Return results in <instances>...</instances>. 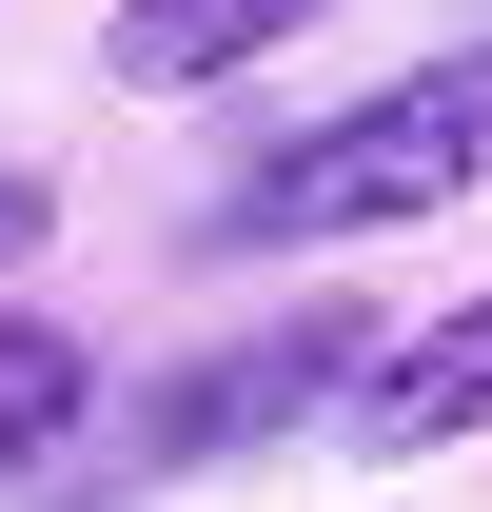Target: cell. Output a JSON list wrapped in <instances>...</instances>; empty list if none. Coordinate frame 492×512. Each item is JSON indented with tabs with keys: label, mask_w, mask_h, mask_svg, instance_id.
<instances>
[{
	"label": "cell",
	"mask_w": 492,
	"mask_h": 512,
	"mask_svg": "<svg viewBox=\"0 0 492 512\" xmlns=\"http://www.w3.org/2000/svg\"><path fill=\"white\" fill-rule=\"evenodd\" d=\"M335 434H355V453H473V434H492V276L453 296V316L374 335V375H355Z\"/></svg>",
	"instance_id": "cell-3"
},
{
	"label": "cell",
	"mask_w": 492,
	"mask_h": 512,
	"mask_svg": "<svg viewBox=\"0 0 492 512\" xmlns=\"http://www.w3.org/2000/svg\"><path fill=\"white\" fill-rule=\"evenodd\" d=\"M355 375H374L355 296H296V316H256L237 355H197V375L138 394V473H217V453L296 434V414H355Z\"/></svg>",
	"instance_id": "cell-2"
},
{
	"label": "cell",
	"mask_w": 492,
	"mask_h": 512,
	"mask_svg": "<svg viewBox=\"0 0 492 512\" xmlns=\"http://www.w3.org/2000/svg\"><path fill=\"white\" fill-rule=\"evenodd\" d=\"M20 217H40V178H0V237H20Z\"/></svg>",
	"instance_id": "cell-6"
},
{
	"label": "cell",
	"mask_w": 492,
	"mask_h": 512,
	"mask_svg": "<svg viewBox=\"0 0 492 512\" xmlns=\"http://www.w3.org/2000/svg\"><path fill=\"white\" fill-rule=\"evenodd\" d=\"M79 414H99V355H79L60 316H0V473H60Z\"/></svg>",
	"instance_id": "cell-5"
},
{
	"label": "cell",
	"mask_w": 492,
	"mask_h": 512,
	"mask_svg": "<svg viewBox=\"0 0 492 512\" xmlns=\"http://www.w3.org/2000/svg\"><path fill=\"white\" fill-rule=\"evenodd\" d=\"M335 0H119L99 20V60H119V99H217V79H256V60H296Z\"/></svg>",
	"instance_id": "cell-4"
},
{
	"label": "cell",
	"mask_w": 492,
	"mask_h": 512,
	"mask_svg": "<svg viewBox=\"0 0 492 512\" xmlns=\"http://www.w3.org/2000/svg\"><path fill=\"white\" fill-rule=\"evenodd\" d=\"M453 197H492V40H453V60H414V79H374V99H335V119H296L237 197H217V256L414 237V217H453Z\"/></svg>",
	"instance_id": "cell-1"
}]
</instances>
